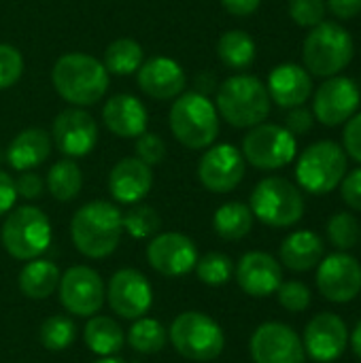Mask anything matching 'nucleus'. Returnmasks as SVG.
Segmentation results:
<instances>
[{"label": "nucleus", "mask_w": 361, "mask_h": 363, "mask_svg": "<svg viewBox=\"0 0 361 363\" xmlns=\"http://www.w3.org/2000/svg\"><path fill=\"white\" fill-rule=\"evenodd\" d=\"M255 40L245 30H230L221 34L217 43V55L219 60L234 70H243L253 64L255 60Z\"/></svg>", "instance_id": "nucleus-31"}, {"label": "nucleus", "mask_w": 361, "mask_h": 363, "mask_svg": "<svg viewBox=\"0 0 361 363\" xmlns=\"http://www.w3.org/2000/svg\"><path fill=\"white\" fill-rule=\"evenodd\" d=\"M187 77L179 62L166 55L151 57L138 68V87L155 100H172L185 89Z\"/></svg>", "instance_id": "nucleus-21"}, {"label": "nucleus", "mask_w": 361, "mask_h": 363, "mask_svg": "<svg viewBox=\"0 0 361 363\" xmlns=\"http://www.w3.org/2000/svg\"><path fill=\"white\" fill-rule=\"evenodd\" d=\"M15 200H17L15 179H11V174L0 170V217L6 215L9 211H13Z\"/></svg>", "instance_id": "nucleus-46"}, {"label": "nucleus", "mask_w": 361, "mask_h": 363, "mask_svg": "<svg viewBox=\"0 0 361 363\" xmlns=\"http://www.w3.org/2000/svg\"><path fill=\"white\" fill-rule=\"evenodd\" d=\"M106 300L115 315L136 321L145 317L153 304V289L147 277L134 268H123L113 274L106 287Z\"/></svg>", "instance_id": "nucleus-12"}, {"label": "nucleus", "mask_w": 361, "mask_h": 363, "mask_svg": "<svg viewBox=\"0 0 361 363\" xmlns=\"http://www.w3.org/2000/svg\"><path fill=\"white\" fill-rule=\"evenodd\" d=\"M317 287L334 304H347L361 291V264L349 253H332L317 268Z\"/></svg>", "instance_id": "nucleus-13"}, {"label": "nucleus", "mask_w": 361, "mask_h": 363, "mask_svg": "<svg viewBox=\"0 0 361 363\" xmlns=\"http://www.w3.org/2000/svg\"><path fill=\"white\" fill-rule=\"evenodd\" d=\"M85 345L91 353L100 357H113L121 351L126 336L119 323L104 315H94L87 319V325L83 330Z\"/></svg>", "instance_id": "nucleus-28"}, {"label": "nucleus", "mask_w": 361, "mask_h": 363, "mask_svg": "<svg viewBox=\"0 0 361 363\" xmlns=\"http://www.w3.org/2000/svg\"><path fill=\"white\" fill-rule=\"evenodd\" d=\"M347 174V153L332 140H319L304 149L296 166V179L302 189L315 196L334 191Z\"/></svg>", "instance_id": "nucleus-9"}, {"label": "nucleus", "mask_w": 361, "mask_h": 363, "mask_svg": "<svg viewBox=\"0 0 361 363\" xmlns=\"http://www.w3.org/2000/svg\"><path fill=\"white\" fill-rule=\"evenodd\" d=\"M15 189H17V196L26 198V200H34V198H40L43 191H45V183L43 179L32 172V170H23L17 181H15Z\"/></svg>", "instance_id": "nucleus-43"}, {"label": "nucleus", "mask_w": 361, "mask_h": 363, "mask_svg": "<svg viewBox=\"0 0 361 363\" xmlns=\"http://www.w3.org/2000/svg\"><path fill=\"white\" fill-rule=\"evenodd\" d=\"M168 338L177 353L191 362H213L223 353L226 347L221 325L213 317L198 311L181 313L172 321Z\"/></svg>", "instance_id": "nucleus-7"}, {"label": "nucleus", "mask_w": 361, "mask_h": 363, "mask_svg": "<svg viewBox=\"0 0 361 363\" xmlns=\"http://www.w3.org/2000/svg\"><path fill=\"white\" fill-rule=\"evenodd\" d=\"M121 234V213L115 204L104 200L83 204L70 221L72 242L77 251L89 259L109 257L119 247Z\"/></svg>", "instance_id": "nucleus-1"}, {"label": "nucleus", "mask_w": 361, "mask_h": 363, "mask_svg": "<svg viewBox=\"0 0 361 363\" xmlns=\"http://www.w3.org/2000/svg\"><path fill=\"white\" fill-rule=\"evenodd\" d=\"M249 208L253 217L270 228H291L304 215V198L287 179L268 177L255 185Z\"/></svg>", "instance_id": "nucleus-8"}, {"label": "nucleus", "mask_w": 361, "mask_h": 363, "mask_svg": "<svg viewBox=\"0 0 361 363\" xmlns=\"http://www.w3.org/2000/svg\"><path fill=\"white\" fill-rule=\"evenodd\" d=\"M236 281L240 289L251 298H266L277 294L283 283L281 264L264 251L245 253L236 266Z\"/></svg>", "instance_id": "nucleus-20"}, {"label": "nucleus", "mask_w": 361, "mask_h": 363, "mask_svg": "<svg viewBox=\"0 0 361 363\" xmlns=\"http://www.w3.org/2000/svg\"><path fill=\"white\" fill-rule=\"evenodd\" d=\"M128 342H130V347L136 353L153 355V353H160L166 347V342H168V330L160 321H155V319L140 317L130 328Z\"/></svg>", "instance_id": "nucleus-33"}, {"label": "nucleus", "mask_w": 361, "mask_h": 363, "mask_svg": "<svg viewBox=\"0 0 361 363\" xmlns=\"http://www.w3.org/2000/svg\"><path fill=\"white\" fill-rule=\"evenodd\" d=\"M77 338V328L70 321V317L66 315H53L47 317L38 330V340L47 351L60 353L64 349H68Z\"/></svg>", "instance_id": "nucleus-34"}, {"label": "nucleus", "mask_w": 361, "mask_h": 363, "mask_svg": "<svg viewBox=\"0 0 361 363\" xmlns=\"http://www.w3.org/2000/svg\"><path fill=\"white\" fill-rule=\"evenodd\" d=\"M351 347H353V353L361 359V321L355 325V330L351 334Z\"/></svg>", "instance_id": "nucleus-49"}, {"label": "nucleus", "mask_w": 361, "mask_h": 363, "mask_svg": "<svg viewBox=\"0 0 361 363\" xmlns=\"http://www.w3.org/2000/svg\"><path fill=\"white\" fill-rule=\"evenodd\" d=\"M134 149H136V157L143 160L147 166L160 164L166 157V143L157 134H151V132H143L136 138Z\"/></svg>", "instance_id": "nucleus-41"}, {"label": "nucleus", "mask_w": 361, "mask_h": 363, "mask_svg": "<svg viewBox=\"0 0 361 363\" xmlns=\"http://www.w3.org/2000/svg\"><path fill=\"white\" fill-rule=\"evenodd\" d=\"M153 187V170L143 160L123 157L119 160L109 174V191L115 202L138 204Z\"/></svg>", "instance_id": "nucleus-22"}, {"label": "nucleus", "mask_w": 361, "mask_h": 363, "mask_svg": "<svg viewBox=\"0 0 361 363\" xmlns=\"http://www.w3.org/2000/svg\"><path fill=\"white\" fill-rule=\"evenodd\" d=\"M253 213L243 202H228L215 211L213 228L219 238L223 240H240L253 228Z\"/></svg>", "instance_id": "nucleus-29"}, {"label": "nucleus", "mask_w": 361, "mask_h": 363, "mask_svg": "<svg viewBox=\"0 0 361 363\" xmlns=\"http://www.w3.org/2000/svg\"><path fill=\"white\" fill-rule=\"evenodd\" d=\"M174 138L187 149H206L219 134V113L215 102L200 91L177 96L168 115Z\"/></svg>", "instance_id": "nucleus-4"}, {"label": "nucleus", "mask_w": 361, "mask_h": 363, "mask_svg": "<svg viewBox=\"0 0 361 363\" xmlns=\"http://www.w3.org/2000/svg\"><path fill=\"white\" fill-rule=\"evenodd\" d=\"M340 191H343V200L353 211L361 213V168L353 170L351 174H345V179L340 183Z\"/></svg>", "instance_id": "nucleus-45"}, {"label": "nucleus", "mask_w": 361, "mask_h": 363, "mask_svg": "<svg viewBox=\"0 0 361 363\" xmlns=\"http://www.w3.org/2000/svg\"><path fill=\"white\" fill-rule=\"evenodd\" d=\"M94 363H126V362H123V359H119V357H115V355H113V357H100V359H98V362H94Z\"/></svg>", "instance_id": "nucleus-50"}, {"label": "nucleus", "mask_w": 361, "mask_h": 363, "mask_svg": "<svg viewBox=\"0 0 361 363\" xmlns=\"http://www.w3.org/2000/svg\"><path fill=\"white\" fill-rule=\"evenodd\" d=\"M255 363H304V345L300 336L283 323H262L249 342Z\"/></svg>", "instance_id": "nucleus-14"}, {"label": "nucleus", "mask_w": 361, "mask_h": 363, "mask_svg": "<svg viewBox=\"0 0 361 363\" xmlns=\"http://www.w3.org/2000/svg\"><path fill=\"white\" fill-rule=\"evenodd\" d=\"M326 6L338 19H351L361 13V0H326Z\"/></svg>", "instance_id": "nucleus-47"}, {"label": "nucleus", "mask_w": 361, "mask_h": 363, "mask_svg": "<svg viewBox=\"0 0 361 363\" xmlns=\"http://www.w3.org/2000/svg\"><path fill=\"white\" fill-rule=\"evenodd\" d=\"M60 270L53 262L49 259H30L21 272H19V291L30 298V300H47L49 296H53L57 291L60 285Z\"/></svg>", "instance_id": "nucleus-27"}, {"label": "nucleus", "mask_w": 361, "mask_h": 363, "mask_svg": "<svg viewBox=\"0 0 361 363\" xmlns=\"http://www.w3.org/2000/svg\"><path fill=\"white\" fill-rule=\"evenodd\" d=\"M121 223H123V232H128L136 240H143V238H153L160 232L162 219L153 206L132 204V208L121 215Z\"/></svg>", "instance_id": "nucleus-35"}, {"label": "nucleus", "mask_w": 361, "mask_h": 363, "mask_svg": "<svg viewBox=\"0 0 361 363\" xmlns=\"http://www.w3.org/2000/svg\"><path fill=\"white\" fill-rule=\"evenodd\" d=\"M200 183L213 194H228L245 179V157L234 145L211 147L198 164Z\"/></svg>", "instance_id": "nucleus-17"}, {"label": "nucleus", "mask_w": 361, "mask_h": 363, "mask_svg": "<svg viewBox=\"0 0 361 363\" xmlns=\"http://www.w3.org/2000/svg\"><path fill=\"white\" fill-rule=\"evenodd\" d=\"M23 74V57L13 45L0 43V89L13 87Z\"/></svg>", "instance_id": "nucleus-38"}, {"label": "nucleus", "mask_w": 361, "mask_h": 363, "mask_svg": "<svg viewBox=\"0 0 361 363\" xmlns=\"http://www.w3.org/2000/svg\"><path fill=\"white\" fill-rule=\"evenodd\" d=\"M326 0H289V15L302 28H315L326 17Z\"/></svg>", "instance_id": "nucleus-40"}, {"label": "nucleus", "mask_w": 361, "mask_h": 363, "mask_svg": "<svg viewBox=\"0 0 361 363\" xmlns=\"http://www.w3.org/2000/svg\"><path fill=\"white\" fill-rule=\"evenodd\" d=\"M361 228L357 219L351 213H336L330 221H328V238L330 242L340 249V251H349L360 242Z\"/></svg>", "instance_id": "nucleus-37"}, {"label": "nucleus", "mask_w": 361, "mask_h": 363, "mask_svg": "<svg viewBox=\"0 0 361 363\" xmlns=\"http://www.w3.org/2000/svg\"><path fill=\"white\" fill-rule=\"evenodd\" d=\"M194 270H196L198 279L204 285H209V287H221V285H226L232 279L234 264H232V259L228 255L213 251V253H206V255L198 257Z\"/></svg>", "instance_id": "nucleus-36"}, {"label": "nucleus", "mask_w": 361, "mask_h": 363, "mask_svg": "<svg viewBox=\"0 0 361 363\" xmlns=\"http://www.w3.org/2000/svg\"><path fill=\"white\" fill-rule=\"evenodd\" d=\"M53 145L66 157H85L98 143V125L94 117L81 108H66L53 119Z\"/></svg>", "instance_id": "nucleus-18"}, {"label": "nucleus", "mask_w": 361, "mask_h": 363, "mask_svg": "<svg viewBox=\"0 0 361 363\" xmlns=\"http://www.w3.org/2000/svg\"><path fill=\"white\" fill-rule=\"evenodd\" d=\"M313 117H315V115H313L309 108H304V104H302V106H296V108L289 111V115H287V119H285V130H287L291 136L306 134V132L313 128V123H315Z\"/></svg>", "instance_id": "nucleus-44"}, {"label": "nucleus", "mask_w": 361, "mask_h": 363, "mask_svg": "<svg viewBox=\"0 0 361 363\" xmlns=\"http://www.w3.org/2000/svg\"><path fill=\"white\" fill-rule=\"evenodd\" d=\"M277 296H279V304L289 311V313H302L311 306V289L300 283V281H287V283H281L279 289H277Z\"/></svg>", "instance_id": "nucleus-39"}, {"label": "nucleus", "mask_w": 361, "mask_h": 363, "mask_svg": "<svg viewBox=\"0 0 361 363\" xmlns=\"http://www.w3.org/2000/svg\"><path fill=\"white\" fill-rule=\"evenodd\" d=\"M270 94L253 74H236L217 87V113L234 128H253L270 115Z\"/></svg>", "instance_id": "nucleus-3"}, {"label": "nucleus", "mask_w": 361, "mask_h": 363, "mask_svg": "<svg viewBox=\"0 0 361 363\" xmlns=\"http://www.w3.org/2000/svg\"><path fill=\"white\" fill-rule=\"evenodd\" d=\"M302 55L311 74L336 77L353 60V38L340 23L321 21L309 32Z\"/></svg>", "instance_id": "nucleus-6"}, {"label": "nucleus", "mask_w": 361, "mask_h": 363, "mask_svg": "<svg viewBox=\"0 0 361 363\" xmlns=\"http://www.w3.org/2000/svg\"><path fill=\"white\" fill-rule=\"evenodd\" d=\"M149 266L162 277H185L196 268V242L181 232L155 234L147 247Z\"/></svg>", "instance_id": "nucleus-15"}, {"label": "nucleus", "mask_w": 361, "mask_h": 363, "mask_svg": "<svg viewBox=\"0 0 361 363\" xmlns=\"http://www.w3.org/2000/svg\"><path fill=\"white\" fill-rule=\"evenodd\" d=\"M51 83L66 102L74 106H91L104 98L109 89V72L94 55L66 53L53 64Z\"/></svg>", "instance_id": "nucleus-2"}, {"label": "nucleus", "mask_w": 361, "mask_h": 363, "mask_svg": "<svg viewBox=\"0 0 361 363\" xmlns=\"http://www.w3.org/2000/svg\"><path fill=\"white\" fill-rule=\"evenodd\" d=\"M243 157L260 170H277L296 157V136L283 125L257 123L243 140Z\"/></svg>", "instance_id": "nucleus-10"}, {"label": "nucleus", "mask_w": 361, "mask_h": 363, "mask_svg": "<svg viewBox=\"0 0 361 363\" xmlns=\"http://www.w3.org/2000/svg\"><path fill=\"white\" fill-rule=\"evenodd\" d=\"M343 143H345V153L361 164V113L353 115L343 132Z\"/></svg>", "instance_id": "nucleus-42"}, {"label": "nucleus", "mask_w": 361, "mask_h": 363, "mask_svg": "<svg viewBox=\"0 0 361 363\" xmlns=\"http://www.w3.org/2000/svg\"><path fill=\"white\" fill-rule=\"evenodd\" d=\"M360 87L349 77H330L313 98V115L328 128L347 123L360 106Z\"/></svg>", "instance_id": "nucleus-16"}, {"label": "nucleus", "mask_w": 361, "mask_h": 363, "mask_svg": "<svg viewBox=\"0 0 361 363\" xmlns=\"http://www.w3.org/2000/svg\"><path fill=\"white\" fill-rule=\"evenodd\" d=\"M323 240L311 230H298L289 234L279 249L281 262L294 272H306L319 266L323 257Z\"/></svg>", "instance_id": "nucleus-26"}, {"label": "nucleus", "mask_w": 361, "mask_h": 363, "mask_svg": "<svg viewBox=\"0 0 361 363\" xmlns=\"http://www.w3.org/2000/svg\"><path fill=\"white\" fill-rule=\"evenodd\" d=\"M302 345L311 359L319 363L336 362L349 347V330L338 315L321 313L309 321Z\"/></svg>", "instance_id": "nucleus-19"}, {"label": "nucleus", "mask_w": 361, "mask_h": 363, "mask_svg": "<svg viewBox=\"0 0 361 363\" xmlns=\"http://www.w3.org/2000/svg\"><path fill=\"white\" fill-rule=\"evenodd\" d=\"M102 64L111 74H132L143 64V47L134 38H117L106 47Z\"/></svg>", "instance_id": "nucleus-32"}, {"label": "nucleus", "mask_w": 361, "mask_h": 363, "mask_svg": "<svg viewBox=\"0 0 361 363\" xmlns=\"http://www.w3.org/2000/svg\"><path fill=\"white\" fill-rule=\"evenodd\" d=\"M49 217L36 206H19L9 213L2 223L0 240L6 253L19 262L40 257L51 247Z\"/></svg>", "instance_id": "nucleus-5"}, {"label": "nucleus", "mask_w": 361, "mask_h": 363, "mask_svg": "<svg viewBox=\"0 0 361 363\" xmlns=\"http://www.w3.org/2000/svg\"><path fill=\"white\" fill-rule=\"evenodd\" d=\"M51 153V136L43 128H28L19 132L6 147V162L13 170H32L40 166Z\"/></svg>", "instance_id": "nucleus-25"}, {"label": "nucleus", "mask_w": 361, "mask_h": 363, "mask_svg": "<svg viewBox=\"0 0 361 363\" xmlns=\"http://www.w3.org/2000/svg\"><path fill=\"white\" fill-rule=\"evenodd\" d=\"M45 187L49 189V194L60 200V202H70L81 194L83 187V172L77 166V162H72L70 157L55 162L49 172H47V181Z\"/></svg>", "instance_id": "nucleus-30"}, {"label": "nucleus", "mask_w": 361, "mask_h": 363, "mask_svg": "<svg viewBox=\"0 0 361 363\" xmlns=\"http://www.w3.org/2000/svg\"><path fill=\"white\" fill-rule=\"evenodd\" d=\"M62 306L74 317H94L104 306L106 289L102 277L87 266L68 268L57 285Z\"/></svg>", "instance_id": "nucleus-11"}, {"label": "nucleus", "mask_w": 361, "mask_h": 363, "mask_svg": "<svg viewBox=\"0 0 361 363\" xmlns=\"http://www.w3.org/2000/svg\"><path fill=\"white\" fill-rule=\"evenodd\" d=\"M223 9L236 17H247L251 13H255L262 4V0H221Z\"/></svg>", "instance_id": "nucleus-48"}, {"label": "nucleus", "mask_w": 361, "mask_h": 363, "mask_svg": "<svg viewBox=\"0 0 361 363\" xmlns=\"http://www.w3.org/2000/svg\"><path fill=\"white\" fill-rule=\"evenodd\" d=\"M270 100H274L283 108L302 106L313 94V79L306 68L298 64H281L277 66L266 85Z\"/></svg>", "instance_id": "nucleus-23"}, {"label": "nucleus", "mask_w": 361, "mask_h": 363, "mask_svg": "<svg viewBox=\"0 0 361 363\" xmlns=\"http://www.w3.org/2000/svg\"><path fill=\"white\" fill-rule=\"evenodd\" d=\"M102 119L109 132L121 138H138L143 132H147L149 123L145 104L132 94L113 96L102 108Z\"/></svg>", "instance_id": "nucleus-24"}, {"label": "nucleus", "mask_w": 361, "mask_h": 363, "mask_svg": "<svg viewBox=\"0 0 361 363\" xmlns=\"http://www.w3.org/2000/svg\"><path fill=\"white\" fill-rule=\"evenodd\" d=\"M360 238H361V236H360Z\"/></svg>", "instance_id": "nucleus-51"}]
</instances>
